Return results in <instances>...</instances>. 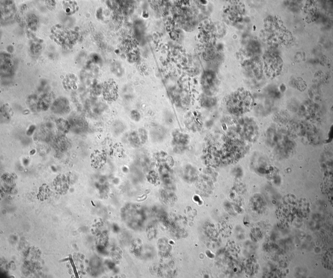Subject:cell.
I'll use <instances>...</instances> for the list:
<instances>
[{
	"mask_svg": "<svg viewBox=\"0 0 333 278\" xmlns=\"http://www.w3.org/2000/svg\"><path fill=\"white\" fill-rule=\"evenodd\" d=\"M91 203H92V205L93 206H94V207H96V205L94 204L93 201H91Z\"/></svg>",
	"mask_w": 333,
	"mask_h": 278,
	"instance_id": "3",
	"label": "cell"
},
{
	"mask_svg": "<svg viewBox=\"0 0 333 278\" xmlns=\"http://www.w3.org/2000/svg\"><path fill=\"white\" fill-rule=\"evenodd\" d=\"M105 98L108 100L115 99L117 97V88L114 82H107L104 86Z\"/></svg>",
	"mask_w": 333,
	"mask_h": 278,
	"instance_id": "1",
	"label": "cell"
},
{
	"mask_svg": "<svg viewBox=\"0 0 333 278\" xmlns=\"http://www.w3.org/2000/svg\"><path fill=\"white\" fill-rule=\"evenodd\" d=\"M295 84L298 89L301 92L306 90L307 86L306 82L300 77L298 78L295 81Z\"/></svg>",
	"mask_w": 333,
	"mask_h": 278,
	"instance_id": "2",
	"label": "cell"
}]
</instances>
